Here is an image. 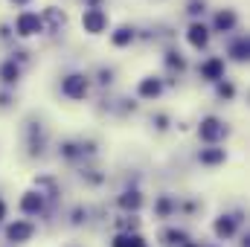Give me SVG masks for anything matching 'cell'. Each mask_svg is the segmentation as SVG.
Masks as SVG:
<instances>
[{"mask_svg":"<svg viewBox=\"0 0 250 247\" xmlns=\"http://www.w3.org/2000/svg\"><path fill=\"white\" fill-rule=\"evenodd\" d=\"M233 23H236V15L233 12H218V18H215V26L218 29H233Z\"/></svg>","mask_w":250,"mask_h":247,"instance_id":"cell-11","label":"cell"},{"mask_svg":"<svg viewBox=\"0 0 250 247\" xmlns=\"http://www.w3.org/2000/svg\"><path fill=\"white\" fill-rule=\"evenodd\" d=\"M15 3H26V0H15Z\"/></svg>","mask_w":250,"mask_h":247,"instance_id":"cell-23","label":"cell"},{"mask_svg":"<svg viewBox=\"0 0 250 247\" xmlns=\"http://www.w3.org/2000/svg\"><path fill=\"white\" fill-rule=\"evenodd\" d=\"M187 38H189V44H192V47H204V44L209 41V32H207V26H204V23H192Z\"/></svg>","mask_w":250,"mask_h":247,"instance_id":"cell-6","label":"cell"},{"mask_svg":"<svg viewBox=\"0 0 250 247\" xmlns=\"http://www.w3.org/2000/svg\"><path fill=\"white\" fill-rule=\"evenodd\" d=\"M18 32H21V35H35V32H41V18H38L35 12L18 15Z\"/></svg>","mask_w":250,"mask_h":247,"instance_id":"cell-3","label":"cell"},{"mask_svg":"<svg viewBox=\"0 0 250 247\" xmlns=\"http://www.w3.org/2000/svg\"><path fill=\"white\" fill-rule=\"evenodd\" d=\"M128 239H131V236H117V239H114V247H128Z\"/></svg>","mask_w":250,"mask_h":247,"instance_id":"cell-19","label":"cell"},{"mask_svg":"<svg viewBox=\"0 0 250 247\" xmlns=\"http://www.w3.org/2000/svg\"><path fill=\"white\" fill-rule=\"evenodd\" d=\"M221 134H224V125L218 123V120H212V117H209V120H204V123H201V140L212 143V140H218Z\"/></svg>","mask_w":250,"mask_h":247,"instance_id":"cell-5","label":"cell"},{"mask_svg":"<svg viewBox=\"0 0 250 247\" xmlns=\"http://www.w3.org/2000/svg\"><path fill=\"white\" fill-rule=\"evenodd\" d=\"M29 236H32V224L29 221H15V224L6 227V239L9 242H26Z\"/></svg>","mask_w":250,"mask_h":247,"instance_id":"cell-4","label":"cell"},{"mask_svg":"<svg viewBox=\"0 0 250 247\" xmlns=\"http://www.w3.org/2000/svg\"><path fill=\"white\" fill-rule=\"evenodd\" d=\"M131 38H134V32H131V29H117V32H114V44H117V47H125V44H131Z\"/></svg>","mask_w":250,"mask_h":247,"instance_id":"cell-15","label":"cell"},{"mask_svg":"<svg viewBox=\"0 0 250 247\" xmlns=\"http://www.w3.org/2000/svg\"><path fill=\"white\" fill-rule=\"evenodd\" d=\"M248 53H250V44L245 41V38H242V41H239V44L233 47V59H239V62H245V59H248Z\"/></svg>","mask_w":250,"mask_h":247,"instance_id":"cell-16","label":"cell"},{"mask_svg":"<svg viewBox=\"0 0 250 247\" xmlns=\"http://www.w3.org/2000/svg\"><path fill=\"white\" fill-rule=\"evenodd\" d=\"M128 247H146V239H140V236H131V239H128Z\"/></svg>","mask_w":250,"mask_h":247,"instance_id":"cell-18","label":"cell"},{"mask_svg":"<svg viewBox=\"0 0 250 247\" xmlns=\"http://www.w3.org/2000/svg\"><path fill=\"white\" fill-rule=\"evenodd\" d=\"M224 160V148H212V151H201V163H218Z\"/></svg>","mask_w":250,"mask_h":247,"instance_id":"cell-14","label":"cell"},{"mask_svg":"<svg viewBox=\"0 0 250 247\" xmlns=\"http://www.w3.org/2000/svg\"><path fill=\"white\" fill-rule=\"evenodd\" d=\"M233 230H236V221L233 218H218L215 221V233L218 236H233Z\"/></svg>","mask_w":250,"mask_h":247,"instance_id":"cell-10","label":"cell"},{"mask_svg":"<svg viewBox=\"0 0 250 247\" xmlns=\"http://www.w3.org/2000/svg\"><path fill=\"white\" fill-rule=\"evenodd\" d=\"M3 215H6V204L0 201V218H3Z\"/></svg>","mask_w":250,"mask_h":247,"instance_id":"cell-21","label":"cell"},{"mask_svg":"<svg viewBox=\"0 0 250 247\" xmlns=\"http://www.w3.org/2000/svg\"><path fill=\"white\" fill-rule=\"evenodd\" d=\"M166 239H169V245H187V236H184V233H178V230H169V233H166Z\"/></svg>","mask_w":250,"mask_h":247,"instance_id":"cell-17","label":"cell"},{"mask_svg":"<svg viewBox=\"0 0 250 247\" xmlns=\"http://www.w3.org/2000/svg\"><path fill=\"white\" fill-rule=\"evenodd\" d=\"M221 96H233V87L230 84H221Z\"/></svg>","mask_w":250,"mask_h":247,"instance_id":"cell-20","label":"cell"},{"mask_svg":"<svg viewBox=\"0 0 250 247\" xmlns=\"http://www.w3.org/2000/svg\"><path fill=\"white\" fill-rule=\"evenodd\" d=\"M0 79H3L6 84H12V82H18V67H15L12 62H9V64H3V67H0Z\"/></svg>","mask_w":250,"mask_h":247,"instance_id":"cell-12","label":"cell"},{"mask_svg":"<svg viewBox=\"0 0 250 247\" xmlns=\"http://www.w3.org/2000/svg\"><path fill=\"white\" fill-rule=\"evenodd\" d=\"M105 23H108V15L102 12V9H87L84 15H82V26H84V32H102L105 29Z\"/></svg>","mask_w":250,"mask_h":247,"instance_id":"cell-1","label":"cell"},{"mask_svg":"<svg viewBox=\"0 0 250 247\" xmlns=\"http://www.w3.org/2000/svg\"><path fill=\"white\" fill-rule=\"evenodd\" d=\"M41 206H44V201H41V195H35V192H26V195L21 198V209H23V212H41Z\"/></svg>","mask_w":250,"mask_h":247,"instance_id":"cell-7","label":"cell"},{"mask_svg":"<svg viewBox=\"0 0 250 247\" xmlns=\"http://www.w3.org/2000/svg\"><path fill=\"white\" fill-rule=\"evenodd\" d=\"M221 70H224V62L221 59H209V62L201 67V76L204 79H221Z\"/></svg>","mask_w":250,"mask_h":247,"instance_id":"cell-8","label":"cell"},{"mask_svg":"<svg viewBox=\"0 0 250 247\" xmlns=\"http://www.w3.org/2000/svg\"><path fill=\"white\" fill-rule=\"evenodd\" d=\"M120 204H123V209H137L140 206V195L137 192H125L123 198H120Z\"/></svg>","mask_w":250,"mask_h":247,"instance_id":"cell-13","label":"cell"},{"mask_svg":"<svg viewBox=\"0 0 250 247\" xmlns=\"http://www.w3.org/2000/svg\"><path fill=\"white\" fill-rule=\"evenodd\" d=\"M184 247H198V245H192V242H187V245H184Z\"/></svg>","mask_w":250,"mask_h":247,"instance_id":"cell-22","label":"cell"},{"mask_svg":"<svg viewBox=\"0 0 250 247\" xmlns=\"http://www.w3.org/2000/svg\"><path fill=\"white\" fill-rule=\"evenodd\" d=\"M62 90L70 96V99H84V93H87V82H84V76H67L62 84Z\"/></svg>","mask_w":250,"mask_h":247,"instance_id":"cell-2","label":"cell"},{"mask_svg":"<svg viewBox=\"0 0 250 247\" xmlns=\"http://www.w3.org/2000/svg\"><path fill=\"white\" fill-rule=\"evenodd\" d=\"M157 93H160V82H157V79H146V82H140V96L151 99V96H157Z\"/></svg>","mask_w":250,"mask_h":247,"instance_id":"cell-9","label":"cell"}]
</instances>
